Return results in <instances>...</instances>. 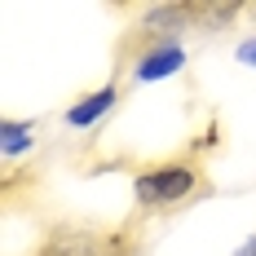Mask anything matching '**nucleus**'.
<instances>
[{
	"label": "nucleus",
	"mask_w": 256,
	"mask_h": 256,
	"mask_svg": "<svg viewBox=\"0 0 256 256\" xmlns=\"http://www.w3.org/2000/svg\"><path fill=\"white\" fill-rule=\"evenodd\" d=\"M115 62H120V71L132 76V84H154V80H168L186 66V49H181V40H164V44L115 53Z\"/></svg>",
	"instance_id": "nucleus-2"
},
{
	"label": "nucleus",
	"mask_w": 256,
	"mask_h": 256,
	"mask_svg": "<svg viewBox=\"0 0 256 256\" xmlns=\"http://www.w3.org/2000/svg\"><path fill=\"white\" fill-rule=\"evenodd\" d=\"M31 146H36V124H31V120H4V124H0V154H4V159L31 150Z\"/></svg>",
	"instance_id": "nucleus-4"
},
{
	"label": "nucleus",
	"mask_w": 256,
	"mask_h": 256,
	"mask_svg": "<svg viewBox=\"0 0 256 256\" xmlns=\"http://www.w3.org/2000/svg\"><path fill=\"white\" fill-rule=\"evenodd\" d=\"M115 102H120V84L110 80V84H102V88H93V93H84V98H76V102L66 106L62 124H66V128H76V132H84V128L102 124L106 115L115 110Z\"/></svg>",
	"instance_id": "nucleus-3"
},
{
	"label": "nucleus",
	"mask_w": 256,
	"mask_h": 256,
	"mask_svg": "<svg viewBox=\"0 0 256 256\" xmlns=\"http://www.w3.org/2000/svg\"><path fill=\"white\" fill-rule=\"evenodd\" d=\"M234 58H238L243 66H256V36H248V40H243V44L234 49Z\"/></svg>",
	"instance_id": "nucleus-5"
},
{
	"label": "nucleus",
	"mask_w": 256,
	"mask_h": 256,
	"mask_svg": "<svg viewBox=\"0 0 256 256\" xmlns=\"http://www.w3.org/2000/svg\"><path fill=\"white\" fill-rule=\"evenodd\" d=\"M204 190H212L204 164L194 159H159V164H146L132 172V204L142 212H172V208H186L190 199H199Z\"/></svg>",
	"instance_id": "nucleus-1"
}]
</instances>
